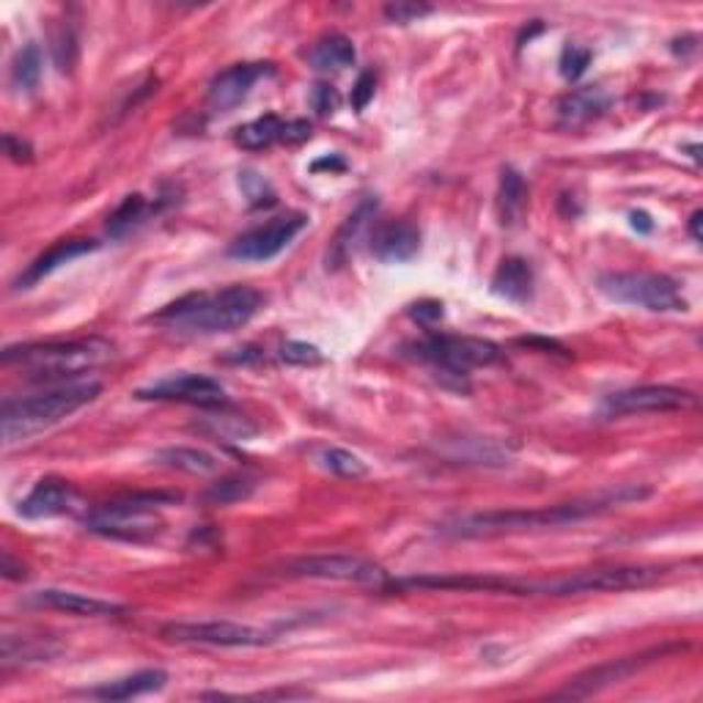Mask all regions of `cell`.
Here are the masks:
<instances>
[{
  "mask_svg": "<svg viewBox=\"0 0 703 703\" xmlns=\"http://www.w3.org/2000/svg\"><path fill=\"white\" fill-rule=\"evenodd\" d=\"M649 490L640 486H618L602 497H589V501L556 503V506L541 508H506V512H481L464 514V517L448 519L442 523L440 534L451 539H495V536L508 534H528V530L545 528H563V525L583 523L589 517L611 512V508L627 506V503L644 501Z\"/></svg>",
  "mask_w": 703,
  "mask_h": 703,
  "instance_id": "1",
  "label": "cell"
},
{
  "mask_svg": "<svg viewBox=\"0 0 703 703\" xmlns=\"http://www.w3.org/2000/svg\"><path fill=\"white\" fill-rule=\"evenodd\" d=\"M264 306L262 292L253 286H226L220 292L182 297L157 314V322L176 333L218 336L245 328Z\"/></svg>",
  "mask_w": 703,
  "mask_h": 703,
  "instance_id": "2",
  "label": "cell"
},
{
  "mask_svg": "<svg viewBox=\"0 0 703 703\" xmlns=\"http://www.w3.org/2000/svg\"><path fill=\"white\" fill-rule=\"evenodd\" d=\"M102 393V382H72L58 385L53 391L36 393L28 398H9L0 413V429H3L6 446L28 440L50 426L61 424L72 413L91 404Z\"/></svg>",
  "mask_w": 703,
  "mask_h": 703,
  "instance_id": "3",
  "label": "cell"
},
{
  "mask_svg": "<svg viewBox=\"0 0 703 703\" xmlns=\"http://www.w3.org/2000/svg\"><path fill=\"white\" fill-rule=\"evenodd\" d=\"M668 574L660 567H613L589 569L558 580H517L503 578V594L517 596H578V594H611V591L646 589Z\"/></svg>",
  "mask_w": 703,
  "mask_h": 703,
  "instance_id": "4",
  "label": "cell"
},
{
  "mask_svg": "<svg viewBox=\"0 0 703 703\" xmlns=\"http://www.w3.org/2000/svg\"><path fill=\"white\" fill-rule=\"evenodd\" d=\"M110 354H113V347L99 339L44 341V344L6 347L3 363L25 365L33 380H66V376L97 369L105 360H110Z\"/></svg>",
  "mask_w": 703,
  "mask_h": 703,
  "instance_id": "5",
  "label": "cell"
},
{
  "mask_svg": "<svg viewBox=\"0 0 703 703\" xmlns=\"http://www.w3.org/2000/svg\"><path fill=\"white\" fill-rule=\"evenodd\" d=\"M176 501L179 497L165 495V492H132V495H121L94 508L86 525L91 534L108 536V539L141 541L163 530L160 508Z\"/></svg>",
  "mask_w": 703,
  "mask_h": 703,
  "instance_id": "6",
  "label": "cell"
},
{
  "mask_svg": "<svg viewBox=\"0 0 703 703\" xmlns=\"http://www.w3.org/2000/svg\"><path fill=\"white\" fill-rule=\"evenodd\" d=\"M600 292L624 306H638L655 314L688 311L679 284L662 273H607L600 278Z\"/></svg>",
  "mask_w": 703,
  "mask_h": 703,
  "instance_id": "7",
  "label": "cell"
},
{
  "mask_svg": "<svg viewBox=\"0 0 703 703\" xmlns=\"http://www.w3.org/2000/svg\"><path fill=\"white\" fill-rule=\"evenodd\" d=\"M415 358L426 360L442 371L446 376H457L464 380L470 369H484V365H495L503 358L501 347L484 339H470V336H446L431 333L420 344H415Z\"/></svg>",
  "mask_w": 703,
  "mask_h": 703,
  "instance_id": "8",
  "label": "cell"
},
{
  "mask_svg": "<svg viewBox=\"0 0 703 703\" xmlns=\"http://www.w3.org/2000/svg\"><path fill=\"white\" fill-rule=\"evenodd\" d=\"M284 574L303 580H333V583L371 585V589H387L391 578L380 563L347 552H330V556H303L284 567Z\"/></svg>",
  "mask_w": 703,
  "mask_h": 703,
  "instance_id": "9",
  "label": "cell"
},
{
  "mask_svg": "<svg viewBox=\"0 0 703 703\" xmlns=\"http://www.w3.org/2000/svg\"><path fill=\"white\" fill-rule=\"evenodd\" d=\"M171 644L218 646V649H262L273 644V635L262 627L240 622H174L160 629Z\"/></svg>",
  "mask_w": 703,
  "mask_h": 703,
  "instance_id": "10",
  "label": "cell"
},
{
  "mask_svg": "<svg viewBox=\"0 0 703 703\" xmlns=\"http://www.w3.org/2000/svg\"><path fill=\"white\" fill-rule=\"evenodd\" d=\"M308 229V215L303 212H289L273 218L270 223L256 226L248 234L237 237L229 248L231 259H240V262H270L278 253H284L303 231Z\"/></svg>",
  "mask_w": 703,
  "mask_h": 703,
  "instance_id": "11",
  "label": "cell"
},
{
  "mask_svg": "<svg viewBox=\"0 0 703 703\" xmlns=\"http://www.w3.org/2000/svg\"><path fill=\"white\" fill-rule=\"evenodd\" d=\"M141 402H179V404H196V407H223L226 404V387L218 380L207 374H182L165 376V380L154 382V385L141 387L135 393Z\"/></svg>",
  "mask_w": 703,
  "mask_h": 703,
  "instance_id": "12",
  "label": "cell"
},
{
  "mask_svg": "<svg viewBox=\"0 0 703 703\" xmlns=\"http://www.w3.org/2000/svg\"><path fill=\"white\" fill-rule=\"evenodd\" d=\"M666 651H671V649H668V646L666 649H649V651H644V655L622 657V660H611V662H605V666L591 668V671L574 677L572 682H569L567 688L558 693V699H589V695L602 693V690L613 688V684L627 682L629 677H635V673H640L644 668H649L651 662H657L660 657H666Z\"/></svg>",
  "mask_w": 703,
  "mask_h": 703,
  "instance_id": "13",
  "label": "cell"
},
{
  "mask_svg": "<svg viewBox=\"0 0 703 703\" xmlns=\"http://www.w3.org/2000/svg\"><path fill=\"white\" fill-rule=\"evenodd\" d=\"M695 396L684 387L673 385H638L618 391L605 398L607 415H644V413H673V409L693 407Z\"/></svg>",
  "mask_w": 703,
  "mask_h": 703,
  "instance_id": "14",
  "label": "cell"
},
{
  "mask_svg": "<svg viewBox=\"0 0 703 703\" xmlns=\"http://www.w3.org/2000/svg\"><path fill=\"white\" fill-rule=\"evenodd\" d=\"M273 64H237L229 66L226 72H220L218 77L209 86V108L215 113H231L237 105H242L248 99V94L253 91L262 77L273 75Z\"/></svg>",
  "mask_w": 703,
  "mask_h": 703,
  "instance_id": "15",
  "label": "cell"
},
{
  "mask_svg": "<svg viewBox=\"0 0 703 703\" xmlns=\"http://www.w3.org/2000/svg\"><path fill=\"white\" fill-rule=\"evenodd\" d=\"M311 138V124L303 119L295 121H284L275 113L262 116L256 121H248L240 130L234 132L237 146L248 149V152H262V149H270L273 143H300Z\"/></svg>",
  "mask_w": 703,
  "mask_h": 703,
  "instance_id": "16",
  "label": "cell"
},
{
  "mask_svg": "<svg viewBox=\"0 0 703 703\" xmlns=\"http://www.w3.org/2000/svg\"><path fill=\"white\" fill-rule=\"evenodd\" d=\"M420 231L409 220H382L371 231V253L385 264H404L418 256Z\"/></svg>",
  "mask_w": 703,
  "mask_h": 703,
  "instance_id": "17",
  "label": "cell"
},
{
  "mask_svg": "<svg viewBox=\"0 0 703 703\" xmlns=\"http://www.w3.org/2000/svg\"><path fill=\"white\" fill-rule=\"evenodd\" d=\"M31 602L39 607H47V611L69 613V616H80V618H113V616H124L127 613V607L119 605V602L99 600V596H88V594H80V591H64V589L36 591V594L31 596Z\"/></svg>",
  "mask_w": 703,
  "mask_h": 703,
  "instance_id": "18",
  "label": "cell"
},
{
  "mask_svg": "<svg viewBox=\"0 0 703 703\" xmlns=\"http://www.w3.org/2000/svg\"><path fill=\"white\" fill-rule=\"evenodd\" d=\"M77 503V492L69 481L61 479H42L31 492H28L25 501L20 503V517L25 519H47L58 517V514L72 512Z\"/></svg>",
  "mask_w": 703,
  "mask_h": 703,
  "instance_id": "19",
  "label": "cell"
},
{
  "mask_svg": "<svg viewBox=\"0 0 703 703\" xmlns=\"http://www.w3.org/2000/svg\"><path fill=\"white\" fill-rule=\"evenodd\" d=\"M97 248H99V242H94V240H61V242H55V245L50 248V251H44L42 256L33 259V262L28 264V270L20 275V278L14 281V286H17V289H31L33 284H39L42 278L53 275L55 270H61L64 264L75 262V259L86 256V253L97 251Z\"/></svg>",
  "mask_w": 703,
  "mask_h": 703,
  "instance_id": "20",
  "label": "cell"
},
{
  "mask_svg": "<svg viewBox=\"0 0 703 703\" xmlns=\"http://www.w3.org/2000/svg\"><path fill=\"white\" fill-rule=\"evenodd\" d=\"M607 108H611V94L594 86L578 88L558 102V119L567 127H583L600 119Z\"/></svg>",
  "mask_w": 703,
  "mask_h": 703,
  "instance_id": "21",
  "label": "cell"
},
{
  "mask_svg": "<svg viewBox=\"0 0 703 703\" xmlns=\"http://www.w3.org/2000/svg\"><path fill=\"white\" fill-rule=\"evenodd\" d=\"M492 292L512 303H525L534 295V270L525 259L508 256L492 275Z\"/></svg>",
  "mask_w": 703,
  "mask_h": 703,
  "instance_id": "22",
  "label": "cell"
},
{
  "mask_svg": "<svg viewBox=\"0 0 703 703\" xmlns=\"http://www.w3.org/2000/svg\"><path fill=\"white\" fill-rule=\"evenodd\" d=\"M165 684H168V673L160 671V668H146V671L132 673V677L102 684V688L91 690V695L102 701H130V699H138V695L157 693V690H163Z\"/></svg>",
  "mask_w": 703,
  "mask_h": 703,
  "instance_id": "23",
  "label": "cell"
},
{
  "mask_svg": "<svg viewBox=\"0 0 703 703\" xmlns=\"http://www.w3.org/2000/svg\"><path fill=\"white\" fill-rule=\"evenodd\" d=\"M163 468L171 470H182V473H190V475H209V473H218L220 462L215 453L201 451V448H190V446H168V448H160L154 453Z\"/></svg>",
  "mask_w": 703,
  "mask_h": 703,
  "instance_id": "24",
  "label": "cell"
},
{
  "mask_svg": "<svg viewBox=\"0 0 703 703\" xmlns=\"http://www.w3.org/2000/svg\"><path fill=\"white\" fill-rule=\"evenodd\" d=\"M308 58H311L314 69L341 72V69H347V66L354 64L358 53H354V44H352L350 36H344V33H330V36L319 39V42L314 44V50Z\"/></svg>",
  "mask_w": 703,
  "mask_h": 703,
  "instance_id": "25",
  "label": "cell"
},
{
  "mask_svg": "<svg viewBox=\"0 0 703 703\" xmlns=\"http://www.w3.org/2000/svg\"><path fill=\"white\" fill-rule=\"evenodd\" d=\"M256 486L259 481L248 473L223 475V479H218L204 490L201 503H207V506H234V503L248 501L256 492Z\"/></svg>",
  "mask_w": 703,
  "mask_h": 703,
  "instance_id": "26",
  "label": "cell"
},
{
  "mask_svg": "<svg viewBox=\"0 0 703 703\" xmlns=\"http://www.w3.org/2000/svg\"><path fill=\"white\" fill-rule=\"evenodd\" d=\"M497 204H501L503 226L517 223L519 215L525 212V204H528V185H525V179H523V174H519V171L503 168Z\"/></svg>",
  "mask_w": 703,
  "mask_h": 703,
  "instance_id": "27",
  "label": "cell"
},
{
  "mask_svg": "<svg viewBox=\"0 0 703 703\" xmlns=\"http://www.w3.org/2000/svg\"><path fill=\"white\" fill-rule=\"evenodd\" d=\"M58 646H50L42 638H3V666H14V662H47L58 655Z\"/></svg>",
  "mask_w": 703,
  "mask_h": 703,
  "instance_id": "28",
  "label": "cell"
},
{
  "mask_svg": "<svg viewBox=\"0 0 703 703\" xmlns=\"http://www.w3.org/2000/svg\"><path fill=\"white\" fill-rule=\"evenodd\" d=\"M42 80V50L39 44L28 42L11 61V83L20 91H36Z\"/></svg>",
  "mask_w": 703,
  "mask_h": 703,
  "instance_id": "29",
  "label": "cell"
},
{
  "mask_svg": "<svg viewBox=\"0 0 703 703\" xmlns=\"http://www.w3.org/2000/svg\"><path fill=\"white\" fill-rule=\"evenodd\" d=\"M374 212H376V198H365V201L360 204L358 209H354L350 218H347V223L341 226L339 234H336V240H333V264L336 267L344 262L347 248H350V242L360 234V229L369 223V218H374Z\"/></svg>",
  "mask_w": 703,
  "mask_h": 703,
  "instance_id": "30",
  "label": "cell"
},
{
  "mask_svg": "<svg viewBox=\"0 0 703 703\" xmlns=\"http://www.w3.org/2000/svg\"><path fill=\"white\" fill-rule=\"evenodd\" d=\"M50 50H53V61L55 66H58L61 75H69L77 64V53H80L75 25L61 22V25L53 31V36H50Z\"/></svg>",
  "mask_w": 703,
  "mask_h": 703,
  "instance_id": "31",
  "label": "cell"
},
{
  "mask_svg": "<svg viewBox=\"0 0 703 703\" xmlns=\"http://www.w3.org/2000/svg\"><path fill=\"white\" fill-rule=\"evenodd\" d=\"M319 464L325 470H330L339 479H365L369 475V464L358 457V453L347 451V448H325L319 453Z\"/></svg>",
  "mask_w": 703,
  "mask_h": 703,
  "instance_id": "32",
  "label": "cell"
},
{
  "mask_svg": "<svg viewBox=\"0 0 703 703\" xmlns=\"http://www.w3.org/2000/svg\"><path fill=\"white\" fill-rule=\"evenodd\" d=\"M146 209H149L146 198L138 196V193H135V196H127L124 201L119 204V209H116V212L110 215L108 234L110 237H124L127 231H132L138 223H141L143 218H146Z\"/></svg>",
  "mask_w": 703,
  "mask_h": 703,
  "instance_id": "33",
  "label": "cell"
},
{
  "mask_svg": "<svg viewBox=\"0 0 703 703\" xmlns=\"http://www.w3.org/2000/svg\"><path fill=\"white\" fill-rule=\"evenodd\" d=\"M591 66V50L589 47H580V44H567L561 53V61H558V69L561 75L567 77L569 83L580 80V77L589 72Z\"/></svg>",
  "mask_w": 703,
  "mask_h": 703,
  "instance_id": "34",
  "label": "cell"
},
{
  "mask_svg": "<svg viewBox=\"0 0 703 703\" xmlns=\"http://www.w3.org/2000/svg\"><path fill=\"white\" fill-rule=\"evenodd\" d=\"M281 360L289 365H319L325 360V354L319 347L314 344H306V341H286L284 347H281Z\"/></svg>",
  "mask_w": 703,
  "mask_h": 703,
  "instance_id": "35",
  "label": "cell"
},
{
  "mask_svg": "<svg viewBox=\"0 0 703 703\" xmlns=\"http://www.w3.org/2000/svg\"><path fill=\"white\" fill-rule=\"evenodd\" d=\"M311 108L317 110V116H333L341 108V94L328 83H319L311 91Z\"/></svg>",
  "mask_w": 703,
  "mask_h": 703,
  "instance_id": "36",
  "label": "cell"
},
{
  "mask_svg": "<svg viewBox=\"0 0 703 703\" xmlns=\"http://www.w3.org/2000/svg\"><path fill=\"white\" fill-rule=\"evenodd\" d=\"M431 6L424 3H387L385 6V17L391 22H398V25H407V22L420 20V17H429Z\"/></svg>",
  "mask_w": 703,
  "mask_h": 703,
  "instance_id": "37",
  "label": "cell"
},
{
  "mask_svg": "<svg viewBox=\"0 0 703 703\" xmlns=\"http://www.w3.org/2000/svg\"><path fill=\"white\" fill-rule=\"evenodd\" d=\"M374 91H376V77L371 75V72H363L352 88V108L358 110V113L369 108V102L374 99Z\"/></svg>",
  "mask_w": 703,
  "mask_h": 703,
  "instance_id": "38",
  "label": "cell"
},
{
  "mask_svg": "<svg viewBox=\"0 0 703 703\" xmlns=\"http://www.w3.org/2000/svg\"><path fill=\"white\" fill-rule=\"evenodd\" d=\"M240 176H242V179H240L242 190H245L248 196H251V201H253V204H264V201H262L264 190H270L267 182H264L259 174H253V171H245V174H240Z\"/></svg>",
  "mask_w": 703,
  "mask_h": 703,
  "instance_id": "39",
  "label": "cell"
},
{
  "mask_svg": "<svg viewBox=\"0 0 703 703\" xmlns=\"http://www.w3.org/2000/svg\"><path fill=\"white\" fill-rule=\"evenodd\" d=\"M3 146H6V154H9V157L14 160V163H31V160H33L31 146H28V143H22V141H17L14 135H6L3 138Z\"/></svg>",
  "mask_w": 703,
  "mask_h": 703,
  "instance_id": "40",
  "label": "cell"
},
{
  "mask_svg": "<svg viewBox=\"0 0 703 703\" xmlns=\"http://www.w3.org/2000/svg\"><path fill=\"white\" fill-rule=\"evenodd\" d=\"M413 317L420 319V322L431 325L437 322V319H442V306L440 303H418V306H413Z\"/></svg>",
  "mask_w": 703,
  "mask_h": 703,
  "instance_id": "41",
  "label": "cell"
},
{
  "mask_svg": "<svg viewBox=\"0 0 703 703\" xmlns=\"http://www.w3.org/2000/svg\"><path fill=\"white\" fill-rule=\"evenodd\" d=\"M0 572H3V578L9 580H25V567L22 563H17L14 558L9 556V552H3V561H0Z\"/></svg>",
  "mask_w": 703,
  "mask_h": 703,
  "instance_id": "42",
  "label": "cell"
},
{
  "mask_svg": "<svg viewBox=\"0 0 703 703\" xmlns=\"http://www.w3.org/2000/svg\"><path fill=\"white\" fill-rule=\"evenodd\" d=\"M629 218H633V229L644 231V234H649V231L655 229V223H651V218L646 212H633Z\"/></svg>",
  "mask_w": 703,
  "mask_h": 703,
  "instance_id": "43",
  "label": "cell"
},
{
  "mask_svg": "<svg viewBox=\"0 0 703 703\" xmlns=\"http://www.w3.org/2000/svg\"><path fill=\"white\" fill-rule=\"evenodd\" d=\"M701 223H703V212L699 209V212H693V218H690V237H693L695 242H701Z\"/></svg>",
  "mask_w": 703,
  "mask_h": 703,
  "instance_id": "44",
  "label": "cell"
},
{
  "mask_svg": "<svg viewBox=\"0 0 703 703\" xmlns=\"http://www.w3.org/2000/svg\"><path fill=\"white\" fill-rule=\"evenodd\" d=\"M319 168H344V160H319V163H314V171H319Z\"/></svg>",
  "mask_w": 703,
  "mask_h": 703,
  "instance_id": "45",
  "label": "cell"
}]
</instances>
